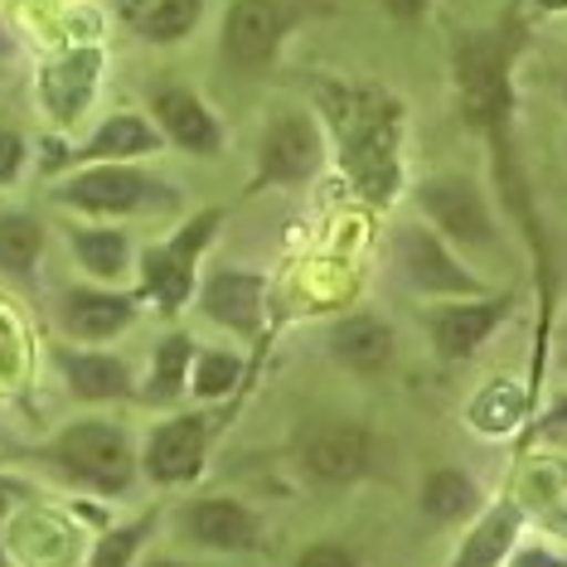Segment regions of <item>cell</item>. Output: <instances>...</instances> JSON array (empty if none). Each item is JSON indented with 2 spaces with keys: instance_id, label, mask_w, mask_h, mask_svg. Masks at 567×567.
<instances>
[{
  "instance_id": "23",
  "label": "cell",
  "mask_w": 567,
  "mask_h": 567,
  "mask_svg": "<svg viewBox=\"0 0 567 567\" xmlns=\"http://www.w3.org/2000/svg\"><path fill=\"white\" fill-rule=\"evenodd\" d=\"M475 505V485L461 471H442L427 481V509L436 519H461Z\"/></svg>"
},
{
  "instance_id": "4",
  "label": "cell",
  "mask_w": 567,
  "mask_h": 567,
  "mask_svg": "<svg viewBox=\"0 0 567 567\" xmlns=\"http://www.w3.org/2000/svg\"><path fill=\"white\" fill-rule=\"evenodd\" d=\"M277 10L272 0H238L228 10V24H224V49L238 69H257V63L272 59V44H277Z\"/></svg>"
},
{
  "instance_id": "12",
  "label": "cell",
  "mask_w": 567,
  "mask_h": 567,
  "mask_svg": "<svg viewBox=\"0 0 567 567\" xmlns=\"http://www.w3.org/2000/svg\"><path fill=\"white\" fill-rule=\"evenodd\" d=\"M204 311L214 320L234 330H257V311H262V281L257 277H238V272H224L209 281L204 291Z\"/></svg>"
},
{
  "instance_id": "13",
  "label": "cell",
  "mask_w": 567,
  "mask_h": 567,
  "mask_svg": "<svg viewBox=\"0 0 567 567\" xmlns=\"http://www.w3.org/2000/svg\"><path fill=\"white\" fill-rule=\"evenodd\" d=\"M63 320H69L73 334L102 340V334H117L126 320H132V301H126V296H112V291H69Z\"/></svg>"
},
{
  "instance_id": "6",
  "label": "cell",
  "mask_w": 567,
  "mask_h": 567,
  "mask_svg": "<svg viewBox=\"0 0 567 567\" xmlns=\"http://www.w3.org/2000/svg\"><path fill=\"white\" fill-rule=\"evenodd\" d=\"M204 461V422L199 417H175L151 436L146 471L156 481H189Z\"/></svg>"
},
{
  "instance_id": "3",
  "label": "cell",
  "mask_w": 567,
  "mask_h": 567,
  "mask_svg": "<svg viewBox=\"0 0 567 567\" xmlns=\"http://www.w3.org/2000/svg\"><path fill=\"white\" fill-rule=\"evenodd\" d=\"M461 83H466V107L481 126H499L505 117V59L495 44L475 40L461 49Z\"/></svg>"
},
{
  "instance_id": "7",
  "label": "cell",
  "mask_w": 567,
  "mask_h": 567,
  "mask_svg": "<svg viewBox=\"0 0 567 567\" xmlns=\"http://www.w3.org/2000/svg\"><path fill=\"white\" fill-rule=\"evenodd\" d=\"M185 528L209 548H248L257 544V519L234 499H199L185 514Z\"/></svg>"
},
{
  "instance_id": "2",
  "label": "cell",
  "mask_w": 567,
  "mask_h": 567,
  "mask_svg": "<svg viewBox=\"0 0 567 567\" xmlns=\"http://www.w3.org/2000/svg\"><path fill=\"white\" fill-rule=\"evenodd\" d=\"M422 204H427V214L446 228L451 238H461V243H489L495 238L489 234L485 204H481V189H475L471 179H461V175L432 179V185L422 189Z\"/></svg>"
},
{
  "instance_id": "33",
  "label": "cell",
  "mask_w": 567,
  "mask_h": 567,
  "mask_svg": "<svg viewBox=\"0 0 567 567\" xmlns=\"http://www.w3.org/2000/svg\"><path fill=\"white\" fill-rule=\"evenodd\" d=\"M538 6H544V10H563L567 0H538Z\"/></svg>"
},
{
  "instance_id": "9",
  "label": "cell",
  "mask_w": 567,
  "mask_h": 567,
  "mask_svg": "<svg viewBox=\"0 0 567 567\" xmlns=\"http://www.w3.org/2000/svg\"><path fill=\"white\" fill-rule=\"evenodd\" d=\"M156 117L171 132V141H179L185 151H218V122L204 112V102L185 87H165L156 93Z\"/></svg>"
},
{
  "instance_id": "17",
  "label": "cell",
  "mask_w": 567,
  "mask_h": 567,
  "mask_svg": "<svg viewBox=\"0 0 567 567\" xmlns=\"http://www.w3.org/2000/svg\"><path fill=\"white\" fill-rule=\"evenodd\" d=\"M403 248H408V277L417 287H432V291H475V277L461 272L451 257L436 248L427 234H403Z\"/></svg>"
},
{
  "instance_id": "1",
  "label": "cell",
  "mask_w": 567,
  "mask_h": 567,
  "mask_svg": "<svg viewBox=\"0 0 567 567\" xmlns=\"http://www.w3.org/2000/svg\"><path fill=\"white\" fill-rule=\"evenodd\" d=\"M54 461L69 475H79V481L107 489V495L132 485V451H126V436L117 427H102V422H83V427L63 432L54 442Z\"/></svg>"
},
{
  "instance_id": "10",
  "label": "cell",
  "mask_w": 567,
  "mask_h": 567,
  "mask_svg": "<svg viewBox=\"0 0 567 567\" xmlns=\"http://www.w3.org/2000/svg\"><path fill=\"white\" fill-rule=\"evenodd\" d=\"M97 54L93 49H83V54H73V59H63L54 63V69L44 73V102H49V112H54L59 122H73L83 112V102L87 93H93V79H97Z\"/></svg>"
},
{
  "instance_id": "27",
  "label": "cell",
  "mask_w": 567,
  "mask_h": 567,
  "mask_svg": "<svg viewBox=\"0 0 567 567\" xmlns=\"http://www.w3.org/2000/svg\"><path fill=\"white\" fill-rule=\"evenodd\" d=\"M238 359L234 354H204L199 359V379H195V393L199 398H214V393H224V389H234L238 383Z\"/></svg>"
},
{
  "instance_id": "35",
  "label": "cell",
  "mask_w": 567,
  "mask_h": 567,
  "mask_svg": "<svg viewBox=\"0 0 567 567\" xmlns=\"http://www.w3.org/2000/svg\"><path fill=\"white\" fill-rule=\"evenodd\" d=\"M0 567H6V553H0Z\"/></svg>"
},
{
  "instance_id": "24",
  "label": "cell",
  "mask_w": 567,
  "mask_h": 567,
  "mask_svg": "<svg viewBox=\"0 0 567 567\" xmlns=\"http://www.w3.org/2000/svg\"><path fill=\"white\" fill-rule=\"evenodd\" d=\"M509 534H514V519H509V514H495V519H489L481 534H475L471 544H466V558H461L456 567H489V563L499 558V553H505Z\"/></svg>"
},
{
  "instance_id": "32",
  "label": "cell",
  "mask_w": 567,
  "mask_h": 567,
  "mask_svg": "<svg viewBox=\"0 0 567 567\" xmlns=\"http://www.w3.org/2000/svg\"><path fill=\"white\" fill-rule=\"evenodd\" d=\"M6 505H10V485L0 481V514H6Z\"/></svg>"
},
{
  "instance_id": "21",
  "label": "cell",
  "mask_w": 567,
  "mask_h": 567,
  "mask_svg": "<svg viewBox=\"0 0 567 567\" xmlns=\"http://www.w3.org/2000/svg\"><path fill=\"white\" fill-rule=\"evenodd\" d=\"M146 287L161 296V306H179L189 296V262L165 248V252H151L146 257Z\"/></svg>"
},
{
  "instance_id": "8",
  "label": "cell",
  "mask_w": 567,
  "mask_h": 567,
  "mask_svg": "<svg viewBox=\"0 0 567 567\" xmlns=\"http://www.w3.org/2000/svg\"><path fill=\"white\" fill-rule=\"evenodd\" d=\"M320 156V141L301 117H281L272 132H267L262 146V175L267 179H301Z\"/></svg>"
},
{
  "instance_id": "25",
  "label": "cell",
  "mask_w": 567,
  "mask_h": 567,
  "mask_svg": "<svg viewBox=\"0 0 567 567\" xmlns=\"http://www.w3.org/2000/svg\"><path fill=\"white\" fill-rule=\"evenodd\" d=\"M185 359H189V340L185 334H171L156 354V379H151V398H171L179 389V373H185Z\"/></svg>"
},
{
  "instance_id": "30",
  "label": "cell",
  "mask_w": 567,
  "mask_h": 567,
  "mask_svg": "<svg viewBox=\"0 0 567 567\" xmlns=\"http://www.w3.org/2000/svg\"><path fill=\"white\" fill-rule=\"evenodd\" d=\"M383 6H389L398 20H417L422 10H427V0H383Z\"/></svg>"
},
{
  "instance_id": "31",
  "label": "cell",
  "mask_w": 567,
  "mask_h": 567,
  "mask_svg": "<svg viewBox=\"0 0 567 567\" xmlns=\"http://www.w3.org/2000/svg\"><path fill=\"white\" fill-rule=\"evenodd\" d=\"M514 567H567V563H558L544 548H528V553H519V563H514Z\"/></svg>"
},
{
  "instance_id": "16",
  "label": "cell",
  "mask_w": 567,
  "mask_h": 567,
  "mask_svg": "<svg viewBox=\"0 0 567 567\" xmlns=\"http://www.w3.org/2000/svg\"><path fill=\"white\" fill-rule=\"evenodd\" d=\"M499 316H505V301H495V306H446V311H436L432 330H436L442 354H471L475 344L495 330Z\"/></svg>"
},
{
  "instance_id": "34",
  "label": "cell",
  "mask_w": 567,
  "mask_h": 567,
  "mask_svg": "<svg viewBox=\"0 0 567 567\" xmlns=\"http://www.w3.org/2000/svg\"><path fill=\"white\" fill-rule=\"evenodd\" d=\"M146 567H179V563H171V558H156V563H146Z\"/></svg>"
},
{
  "instance_id": "26",
  "label": "cell",
  "mask_w": 567,
  "mask_h": 567,
  "mask_svg": "<svg viewBox=\"0 0 567 567\" xmlns=\"http://www.w3.org/2000/svg\"><path fill=\"white\" fill-rule=\"evenodd\" d=\"M146 528L151 524L141 519V524H126V528H117V534H107L97 544V553H93V567H126L132 563V553H136V544L146 538Z\"/></svg>"
},
{
  "instance_id": "22",
  "label": "cell",
  "mask_w": 567,
  "mask_h": 567,
  "mask_svg": "<svg viewBox=\"0 0 567 567\" xmlns=\"http://www.w3.org/2000/svg\"><path fill=\"white\" fill-rule=\"evenodd\" d=\"M83 267L97 277H122L126 272V238L122 234H79L73 238Z\"/></svg>"
},
{
  "instance_id": "28",
  "label": "cell",
  "mask_w": 567,
  "mask_h": 567,
  "mask_svg": "<svg viewBox=\"0 0 567 567\" xmlns=\"http://www.w3.org/2000/svg\"><path fill=\"white\" fill-rule=\"evenodd\" d=\"M20 161H24V141L0 126V185H10V179H16Z\"/></svg>"
},
{
  "instance_id": "14",
  "label": "cell",
  "mask_w": 567,
  "mask_h": 567,
  "mask_svg": "<svg viewBox=\"0 0 567 567\" xmlns=\"http://www.w3.org/2000/svg\"><path fill=\"white\" fill-rule=\"evenodd\" d=\"M330 350L340 364H350L359 373H373V369H383L389 364V354H393V334L383 320H344L340 330H334V340H330Z\"/></svg>"
},
{
  "instance_id": "15",
  "label": "cell",
  "mask_w": 567,
  "mask_h": 567,
  "mask_svg": "<svg viewBox=\"0 0 567 567\" xmlns=\"http://www.w3.org/2000/svg\"><path fill=\"white\" fill-rule=\"evenodd\" d=\"M122 16L136 34L146 40H179L195 30L199 20V0H122Z\"/></svg>"
},
{
  "instance_id": "18",
  "label": "cell",
  "mask_w": 567,
  "mask_h": 567,
  "mask_svg": "<svg viewBox=\"0 0 567 567\" xmlns=\"http://www.w3.org/2000/svg\"><path fill=\"white\" fill-rule=\"evenodd\" d=\"M63 373H69L73 393L79 398H122L132 389L126 379V364L122 359H107V354H59Z\"/></svg>"
},
{
  "instance_id": "11",
  "label": "cell",
  "mask_w": 567,
  "mask_h": 567,
  "mask_svg": "<svg viewBox=\"0 0 567 567\" xmlns=\"http://www.w3.org/2000/svg\"><path fill=\"white\" fill-rule=\"evenodd\" d=\"M364 432L354 427H320L311 442H306V466H311L320 481H350V475L364 466Z\"/></svg>"
},
{
  "instance_id": "5",
  "label": "cell",
  "mask_w": 567,
  "mask_h": 567,
  "mask_svg": "<svg viewBox=\"0 0 567 567\" xmlns=\"http://www.w3.org/2000/svg\"><path fill=\"white\" fill-rule=\"evenodd\" d=\"M146 189H151L146 175L122 171V165H102V171H87L73 179V185L63 189V199L79 204V209H93V214H126L146 199Z\"/></svg>"
},
{
  "instance_id": "29",
  "label": "cell",
  "mask_w": 567,
  "mask_h": 567,
  "mask_svg": "<svg viewBox=\"0 0 567 567\" xmlns=\"http://www.w3.org/2000/svg\"><path fill=\"white\" fill-rule=\"evenodd\" d=\"M296 567H354V563H350V553H344V548H334V544H320V548H311V553H306V558L296 563Z\"/></svg>"
},
{
  "instance_id": "19",
  "label": "cell",
  "mask_w": 567,
  "mask_h": 567,
  "mask_svg": "<svg viewBox=\"0 0 567 567\" xmlns=\"http://www.w3.org/2000/svg\"><path fill=\"white\" fill-rule=\"evenodd\" d=\"M161 141H156V132H151L141 117H112L102 132L87 141V156H141V151H156Z\"/></svg>"
},
{
  "instance_id": "20",
  "label": "cell",
  "mask_w": 567,
  "mask_h": 567,
  "mask_svg": "<svg viewBox=\"0 0 567 567\" xmlns=\"http://www.w3.org/2000/svg\"><path fill=\"white\" fill-rule=\"evenodd\" d=\"M40 243H44V234L34 218H24V214L0 218V267H6V272H30L34 257H40Z\"/></svg>"
}]
</instances>
